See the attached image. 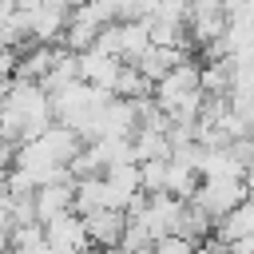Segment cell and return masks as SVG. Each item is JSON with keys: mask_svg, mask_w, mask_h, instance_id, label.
<instances>
[{"mask_svg": "<svg viewBox=\"0 0 254 254\" xmlns=\"http://www.w3.org/2000/svg\"><path fill=\"white\" fill-rule=\"evenodd\" d=\"M32 143H36L52 163H60V167H71V159L87 147V143H83V135H79L75 127H67V123H52V127H48L40 139H32Z\"/></svg>", "mask_w": 254, "mask_h": 254, "instance_id": "obj_4", "label": "cell"}, {"mask_svg": "<svg viewBox=\"0 0 254 254\" xmlns=\"http://www.w3.org/2000/svg\"><path fill=\"white\" fill-rule=\"evenodd\" d=\"M250 190H254V187H250L246 179H202L194 202H198L210 218H226L234 206H242V202L250 198Z\"/></svg>", "mask_w": 254, "mask_h": 254, "instance_id": "obj_1", "label": "cell"}, {"mask_svg": "<svg viewBox=\"0 0 254 254\" xmlns=\"http://www.w3.org/2000/svg\"><path fill=\"white\" fill-rule=\"evenodd\" d=\"M107 206V179L103 175H91V179H75V214H91V210H103Z\"/></svg>", "mask_w": 254, "mask_h": 254, "instance_id": "obj_12", "label": "cell"}, {"mask_svg": "<svg viewBox=\"0 0 254 254\" xmlns=\"http://www.w3.org/2000/svg\"><path fill=\"white\" fill-rule=\"evenodd\" d=\"M127 254H139V250H147V246H155V234L139 222V218H127V230H123V242H119Z\"/></svg>", "mask_w": 254, "mask_h": 254, "instance_id": "obj_15", "label": "cell"}, {"mask_svg": "<svg viewBox=\"0 0 254 254\" xmlns=\"http://www.w3.org/2000/svg\"><path fill=\"white\" fill-rule=\"evenodd\" d=\"M167 163H171V159H147V163H139L143 194H159V190L167 187Z\"/></svg>", "mask_w": 254, "mask_h": 254, "instance_id": "obj_14", "label": "cell"}, {"mask_svg": "<svg viewBox=\"0 0 254 254\" xmlns=\"http://www.w3.org/2000/svg\"><path fill=\"white\" fill-rule=\"evenodd\" d=\"M234 254H254V234H246V238H238L234 246H230Z\"/></svg>", "mask_w": 254, "mask_h": 254, "instance_id": "obj_18", "label": "cell"}, {"mask_svg": "<svg viewBox=\"0 0 254 254\" xmlns=\"http://www.w3.org/2000/svg\"><path fill=\"white\" fill-rule=\"evenodd\" d=\"M0 230H12V194L0 187Z\"/></svg>", "mask_w": 254, "mask_h": 254, "instance_id": "obj_17", "label": "cell"}, {"mask_svg": "<svg viewBox=\"0 0 254 254\" xmlns=\"http://www.w3.org/2000/svg\"><path fill=\"white\" fill-rule=\"evenodd\" d=\"M198 187H202V175L194 171V167H187V163H179V159H171L167 163V194H175V198H194L198 194Z\"/></svg>", "mask_w": 254, "mask_h": 254, "instance_id": "obj_11", "label": "cell"}, {"mask_svg": "<svg viewBox=\"0 0 254 254\" xmlns=\"http://www.w3.org/2000/svg\"><path fill=\"white\" fill-rule=\"evenodd\" d=\"M75 206V179L71 183H48L36 190V218L40 222H52L56 214H67Z\"/></svg>", "mask_w": 254, "mask_h": 254, "instance_id": "obj_8", "label": "cell"}, {"mask_svg": "<svg viewBox=\"0 0 254 254\" xmlns=\"http://www.w3.org/2000/svg\"><path fill=\"white\" fill-rule=\"evenodd\" d=\"M44 234H48V246H52L56 254H91L87 222H83V214H75V210L56 214L52 222H44Z\"/></svg>", "mask_w": 254, "mask_h": 254, "instance_id": "obj_2", "label": "cell"}, {"mask_svg": "<svg viewBox=\"0 0 254 254\" xmlns=\"http://www.w3.org/2000/svg\"><path fill=\"white\" fill-rule=\"evenodd\" d=\"M194 250H198V242L194 238H183V234H163L155 242V254H194Z\"/></svg>", "mask_w": 254, "mask_h": 254, "instance_id": "obj_16", "label": "cell"}, {"mask_svg": "<svg viewBox=\"0 0 254 254\" xmlns=\"http://www.w3.org/2000/svg\"><path fill=\"white\" fill-rule=\"evenodd\" d=\"M60 52H64V44H32V52L20 56V64H16V79H36L40 83L56 67Z\"/></svg>", "mask_w": 254, "mask_h": 254, "instance_id": "obj_9", "label": "cell"}, {"mask_svg": "<svg viewBox=\"0 0 254 254\" xmlns=\"http://www.w3.org/2000/svg\"><path fill=\"white\" fill-rule=\"evenodd\" d=\"M214 222H218V218H210V214H206V210L190 198V202L183 206V218H179V230H175V234L202 242V238H210V234H214Z\"/></svg>", "mask_w": 254, "mask_h": 254, "instance_id": "obj_13", "label": "cell"}, {"mask_svg": "<svg viewBox=\"0 0 254 254\" xmlns=\"http://www.w3.org/2000/svg\"><path fill=\"white\" fill-rule=\"evenodd\" d=\"M119 44H123V64H135L151 48V20H119Z\"/></svg>", "mask_w": 254, "mask_h": 254, "instance_id": "obj_10", "label": "cell"}, {"mask_svg": "<svg viewBox=\"0 0 254 254\" xmlns=\"http://www.w3.org/2000/svg\"><path fill=\"white\" fill-rule=\"evenodd\" d=\"M95 254H127L123 246H103V250H95Z\"/></svg>", "mask_w": 254, "mask_h": 254, "instance_id": "obj_19", "label": "cell"}, {"mask_svg": "<svg viewBox=\"0 0 254 254\" xmlns=\"http://www.w3.org/2000/svg\"><path fill=\"white\" fill-rule=\"evenodd\" d=\"M67 24H71V8L40 4V12L32 16V44H64Z\"/></svg>", "mask_w": 254, "mask_h": 254, "instance_id": "obj_6", "label": "cell"}, {"mask_svg": "<svg viewBox=\"0 0 254 254\" xmlns=\"http://www.w3.org/2000/svg\"><path fill=\"white\" fill-rule=\"evenodd\" d=\"M83 222H87V234H91V246H95V250H103V246H119V242H123V230H127V210H111V206H103V210L83 214Z\"/></svg>", "mask_w": 254, "mask_h": 254, "instance_id": "obj_5", "label": "cell"}, {"mask_svg": "<svg viewBox=\"0 0 254 254\" xmlns=\"http://www.w3.org/2000/svg\"><path fill=\"white\" fill-rule=\"evenodd\" d=\"M202 87V64H194V56L190 60H183L179 67H171L159 83H155V103L163 107V111H171L179 99H187L190 91H198Z\"/></svg>", "mask_w": 254, "mask_h": 254, "instance_id": "obj_3", "label": "cell"}, {"mask_svg": "<svg viewBox=\"0 0 254 254\" xmlns=\"http://www.w3.org/2000/svg\"><path fill=\"white\" fill-rule=\"evenodd\" d=\"M119 71H123V60L103 56V52H95V48H91V52H79V79H87V83H95V87L115 91Z\"/></svg>", "mask_w": 254, "mask_h": 254, "instance_id": "obj_7", "label": "cell"}]
</instances>
